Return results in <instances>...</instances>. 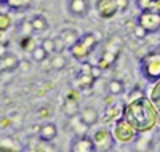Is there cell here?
<instances>
[{"mask_svg":"<svg viewBox=\"0 0 160 152\" xmlns=\"http://www.w3.org/2000/svg\"><path fill=\"white\" fill-rule=\"evenodd\" d=\"M68 11L74 18H85L90 13L88 0H68Z\"/></svg>","mask_w":160,"mask_h":152,"instance_id":"11","label":"cell"},{"mask_svg":"<svg viewBox=\"0 0 160 152\" xmlns=\"http://www.w3.org/2000/svg\"><path fill=\"white\" fill-rule=\"evenodd\" d=\"M108 91L111 96H120L125 93V84L120 79H111L108 84Z\"/></svg>","mask_w":160,"mask_h":152,"instance_id":"23","label":"cell"},{"mask_svg":"<svg viewBox=\"0 0 160 152\" xmlns=\"http://www.w3.org/2000/svg\"><path fill=\"white\" fill-rule=\"evenodd\" d=\"M101 74H102V69L98 64L95 66V64L82 61V67H80L78 72L75 74L74 85L80 91H87V90L93 88V85L96 84V80L101 77Z\"/></svg>","mask_w":160,"mask_h":152,"instance_id":"3","label":"cell"},{"mask_svg":"<svg viewBox=\"0 0 160 152\" xmlns=\"http://www.w3.org/2000/svg\"><path fill=\"white\" fill-rule=\"evenodd\" d=\"M135 5L139 11H152L160 15V0H135Z\"/></svg>","mask_w":160,"mask_h":152,"instance_id":"20","label":"cell"},{"mask_svg":"<svg viewBox=\"0 0 160 152\" xmlns=\"http://www.w3.org/2000/svg\"><path fill=\"white\" fill-rule=\"evenodd\" d=\"M139 72L151 84L160 80V50H151L139 59Z\"/></svg>","mask_w":160,"mask_h":152,"instance_id":"2","label":"cell"},{"mask_svg":"<svg viewBox=\"0 0 160 152\" xmlns=\"http://www.w3.org/2000/svg\"><path fill=\"white\" fill-rule=\"evenodd\" d=\"M31 23H32V27H34L35 34H42V32H47L50 29V23L43 15H34L31 18Z\"/></svg>","mask_w":160,"mask_h":152,"instance_id":"22","label":"cell"},{"mask_svg":"<svg viewBox=\"0 0 160 152\" xmlns=\"http://www.w3.org/2000/svg\"><path fill=\"white\" fill-rule=\"evenodd\" d=\"M123 119L128 120L138 133H149L160 122V112L151 98L142 96L123 106Z\"/></svg>","mask_w":160,"mask_h":152,"instance_id":"1","label":"cell"},{"mask_svg":"<svg viewBox=\"0 0 160 152\" xmlns=\"http://www.w3.org/2000/svg\"><path fill=\"white\" fill-rule=\"evenodd\" d=\"M151 147H152L151 138H146V136H142V133H138V136L133 141V150L135 152H149Z\"/></svg>","mask_w":160,"mask_h":152,"instance_id":"21","label":"cell"},{"mask_svg":"<svg viewBox=\"0 0 160 152\" xmlns=\"http://www.w3.org/2000/svg\"><path fill=\"white\" fill-rule=\"evenodd\" d=\"M13 26L10 11H0V32H8Z\"/></svg>","mask_w":160,"mask_h":152,"instance_id":"27","label":"cell"},{"mask_svg":"<svg viewBox=\"0 0 160 152\" xmlns=\"http://www.w3.org/2000/svg\"><path fill=\"white\" fill-rule=\"evenodd\" d=\"M91 138H93V143H95L98 152H111L115 147V143H117L112 130L106 128V127H101V128L95 130L93 134H91Z\"/></svg>","mask_w":160,"mask_h":152,"instance_id":"5","label":"cell"},{"mask_svg":"<svg viewBox=\"0 0 160 152\" xmlns=\"http://www.w3.org/2000/svg\"><path fill=\"white\" fill-rule=\"evenodd\" d=\"M40 45L47 50V53L50 54V56H51V54H55V53H59L64 48V45H62V42L59 38H51V37L43 38L42 42H40Z\"/></svg>","mask_w":160,"mask_h":152,"instance_id":"19","label":"cell"},{"mask_svg":"<svg viewBox=\"0 0 160 152\" xmlns=\"http://www.w3.org/2000/svg\"><path fill=\"white\" fill-rule=\"evenodd\" d=\"M2 8H3V0H0V11H2Z\"/></svg>","mask_w":160,"mask_h":152,"instance_id":"35","label":"cell"},{"mask_svg":"<svg viewBox=\"0 0 160 152\" xmlns=\"http://www.w3.org/2000/svg\"><path fill=\"white\" fill-rule=\"evenodd\" d=\"M37 45H38V43L34 40L32 35H29V37H21V40H19V47H21V50L26 51V53H32Z\"/></svg>","mask_w":160,"mask_h":152,"instance_id":"28","label":"cell"},{"mask_svg":"<svg viewBox=\"0 0 160 152\" xmlns=\"http://www.w3.org/2000/svg\"><path fill=\"white\" fill-rule=\"evenodd\" d=\"M149 98L152 99V103L155 104V107L158 109V112H160V80L155 82L154 87L151 88V96Z\"/></svg>","mask_w":160,"mask_h":152,"instance_id":"29","label":"cell"},{"mask_svg":"<svg viewBox=\"0 0 160 152\" xmlns=\"http://www.w3.org/2000/svg\"><path fill=\"white\" fill-rule=\"evenodd\" d=\"M34 3V0H3V8L13 13H24Z\"/></svg>","mask_w":160,"mask_h":152,"instance_id":"18","label":"cell"},{"mask_svg":"<svg viewBox=\"0 0 160 152\" xmlns=\"http://www.w3.org/2000/svg\"><path fill=\"white\" fill-rule=\"evenodd\" d=\"M120 50H122V40H120L118 37L111 38V42L106 43V50H104L102 56H101L99 61H98V66H99L101 69H108V67H111V66L117 61Z\"/></svg>","mask_w":160,"mask_h":152,"instance_id":"7","label":"cell"},{"mask_svg":"<svg viewBox=\"0 0 160 152\" xmlns=\"http://www.w3.org/2000/svg\"><path fill=\"white\" fill-rule=\"evenodd\" d=\"M99 45V38L95 32H85L78 37L77 43L69 50V53L72 54V58L77 61H85L90 54L95 51Z\"/></svg>","mask_w":160,"mask_h":152,"instance_id":"4","label":"cell"},{"mask_svg":"<svg viewBox=\"0 0 160 152\" xmlns=\"http://www.w3.org/2000/svg\"><path fill=\"white\" fill-rule=\"evenodd\" d=\"M95 10H96L98 16L101 19H112L118 13L115 0H96L95 2Z\"/></svg>","mask_w":160,"mask_h":152,"instance_id":"10","label":"cell"},{"mask_svg":"<svg viewBox=\"0 0 160 152\" xmlns=\"http://www.w3.org/2000/svg\"><path fill=\"white\" fill-rule=\"evenodd\" d=\"M78 119L90 128V127H95L96 123L101 120V115H99V112H98V110L93 107V106H85V107L80 109Z\"/></svg>","mask_w":160,"mask_h":152,"instance_id":"13","label":"cell"},{"mask_svg":"<svg viewBox=\"0 0 160 152\" xmlns=\"http://www.w3.org/2000/svg\"><path fill=\"white\" fill-rule=\"evenodd\" d=\"M50 66H51V69H55V71H62V69L68 66V59H66L64 54L55 53L50 56Z\"/></svg>","mask_w":160,"mask_h":152,"instance_id":"24","label":"cell"},{"mask_svg":"<svg viewBox=\"0 0 160 152\" xmlns=\"http://www.w3.org/2000/svg\"><path fill=\"white\" fill-rule=\"evenodd\" d=\"M112 133H114V136H115L117 143H123V144H128V143H131V141H135V138L138 136V131L133 128V125H131L128 120H125L123 117L118 119V120L115 122Z\"/></svg>","mask_w":160,"mask_h":152,"instance_id":"6","label":"cell"},{"mask_svg":"<svg viewBox=\"0 0 160 152\" xmlns=\"http://www.w3.org/2000/svg\"><path fill=\"white\" fill-rule=\"evenodd\" d=\"M78 37H80V34L74 29V27H64V29H61L59 34H58V38L62 42L64 48H68V50H71L77 43Z\"/></svg>","mask_w":160,"mask_h":152,"instance_id":"17","label":"cell"},{"mask_svg":"<svg viewBox=\"0 0 160 152\" xmlns=\"http://www.w3.org/2000/svg\"><path fill=\"white\" fill-rule=\"evenodd\" d=\"M8 53V42H0V58H3Z\"/></svg>","mask_w":160,"mask_h":152,"instance_id":"34","label":"cell"},{"mask_svg":"<svg viewBox=\"0 0 160 152\" xmlns=\"http://www.w3.org/2000/svg\"><path fill=\"white\" fill-rule=\"evenodd\" d=\"M21 66V61L18 58L16 53H7L3 58H0V74H7V72H13Z\"/></svg>","mask_w":160,"mask_h":152,"instance_id":"15","label":"cell"},{"mask_svg":"<svg viewBox=\"0 0 160 152\" xmlns=\"http://www.w3.org/2000/svg\"><path fill=\"white\" fill-rule=\"evenodd\" d=\"M136 24L141 26L149 35L155 34L160 31V15L152 11H139V15L136 16Z\"/></svg>","mask_w":160,"mask_h":152,"instance_id":"8","label":"cell"},{"mask_svg":"<svg viewBox=\"0 0 160 152\" xmlns=\"http://www.w3.org/2000/svg\"><path fill=\"white\" fill-rule=\"evenodd\" d=\"M18 32H19V37H29V35H34L35 31H34V27H32L31 19H22V21L19 23Z\"/></svg>","mask_w":160,"mask_h":152,"instance_id":"26","label":"cell"},{"mask_svg":"<svg viewBox=\"0 0 160 152\" xmlns=\"http://www.w3.org/2000/svg\"><path fill=\"white\" fill-rule=\"evenodd\" d=\"M31 58L35 61V63H43L47 59H50V54L47 53V50L42 47V45H37L34 48V51L31 53Z\"/></svg>","mask_w":160,"mask_h":152,"instance_id":"25","label":"cell"},{"mask_svg":"<svg viewBox=\"0 0 160 152\" xmlns=\"http://www.w3.org/2000/svg\"><path fill=\"white\" fill-rule=\"evenodd\" d=\"M142 96H146L144 91L139 90V88H135L133 91H130V94H128V103H130V101H135V99H138V98H142Z\"/></svg>","mask_w":160,"mask_h":152,"instance_id":"32","label":"cell"},{"mask_svg":"<svg viewBox=\"0 0 160 152\" xmlns=\"http://www.w3.org/2000/svg\"><path fill=\"white\" fill-rule=\"evenodd\" d=\"M58 136V125L53 122H47L38 128V139L43 143H51L55 141Z\"/></svg>","mask_w":160,"mask_h":152,"instance_id":"16","label":"cell"},{"mask_svg":"<svg viewBox=\"0 0 160 152\" xmlns=\"http://www.w3.org/2000/svg\"><path fill=\"white\" fill-rule=\"evenodd\" d=\"M133 34H135V37H136V38H139V40H142V38H146V37L149 35V34L146 32L141 26H138V24H136L135 27H133Z\"/></svg>","mask_w":160,"mask_h":152,"instance_id":"31","label":"cell"},{"mask_svg":"<svg viewBox=\"0 0 160 152\" xmlns=\"http://www.w3.org/2000/svg\"><path fill=\"white\" fill-rule=\"evenodd\" d=\"M123 117V106L118 104V103H112V104H108L102 112V123H111V122H117L118 119Z\"/></svg>","mask_w":160,"mask_h":152,"instance_id":"12","label":"cell"},{"mask_svg":"<svg viewBox=\"0 0 160 152\" xmlns=\"http://www.w3.org/2000/svg\"><path fill=\"white\" fill-rule=\"evenodd\" d=\"M69 152H98L93 138L87 134H75L71 141Z\"/></svg>","mask_w":160,"mask_h":152,"instance_id":"9","label":"cell"},{"mask_svg":"<svg viewBox=\"0 0 160 152\" xmlns=\"http://www.w3.org/2000/svg\"><path fill=\"white\" fill-rule=\"evenodd\" d=\"M62 112L66 117L74 119L78 115L80 112V104H78V98L75 96V93H69L64 98V104H62Z\"/></svg>","mask_w":160,"mask_h":152,"instance_id":"14","label":"cell"},{"mask_svg":"<svg viewBox=\"0 0 160 152\" xmlns=\"http://www.w3.org/2000/svg\"><path fill=\"white\" fill-rule=\"evenodd\" d=\"M115 3H117L118 13H125L130 7V0H115Z\"/></svg>","mask_w":160,"mask_h":152,"instance_id":"33","label":"cell"},{"mask_svg":"<svg viewBox=\"0 0 160 152\" xmlns=\"http://www.w3.org/2000/svg\"><path fill=\"white\" fill-rule=\"evenodd\" d=\"M51 115H53V109H51L50 106H47V104L40 106V107L37 109V117H38V119H48V117H51Z\"/></svg>","mask_w":160,"mask_h":152,"instance_id":"30","label":"cell"}]
</instances>
